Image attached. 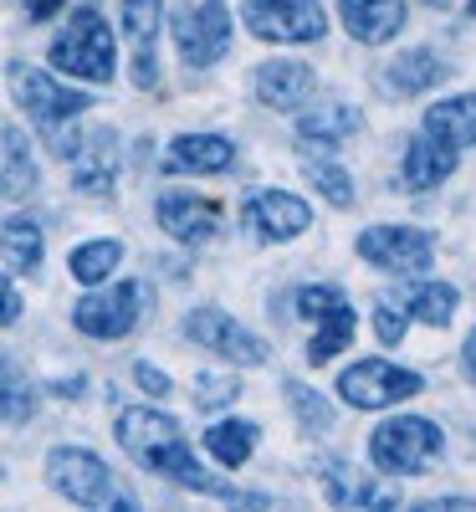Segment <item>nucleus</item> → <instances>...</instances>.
<instances>
[{
	"instance_id": "obj_1",
	"label": "nucleus",
	"mask_w": 476,
	"mask_h": 512,
	"mask_svg": "<svg viewBox=\"0 0 476 512\" xmlns=\"http://www.w3.org/2000/svg\"><path fill=\"white\" fill-rule=\"evenodd\" d=\"M113 436L118 446L134 456L144 472L164 477V482H175V487H190L200 497H221V502H256L262 507L267 497H251V492H236L231 482H221L215 472H205L195 446L185 441L180 431V420L175 415H164V410H149V405H128L118 410V425H113Z\"/></svg>"
},
{
	"instance_id": "obj_2",
	"label": "nucleus",
	"mask_w": 476,
	"mask_h": 512,
	"mask_svg": "<svg viewBox=\"0 0 476 512\" xmlns=\"http://www.w3.org/2000/svg\"><path fill=\"white\" fill-rule=\"evenodd\" d=\"M6 82H11V98L16 108L47 134V144L67 159L72 139H77V118L93 108V98L82 93V88H67V82H57L52 72H41V67H26V62H11L6 67Z\"/></svg>"
},
{
	"instance_id": "obj_3",
	"label": "nucleus",
	"mask_w": 476,
	"mask_h": 512,
	"mask_svg": "<svg viewBox=\"0 0 476 512\" xmlns=\"http://www.w3.org/2000/svg\"><path fill=\"white\" fill-rule=\"evenodd\" d=\"M47 482L57 497L77 507H108V512H139V497L118 487V477L103 466L98 451L88 446H52L47 451Z\"/></svg>"
},
{
	"instance_id": "obj_4",
	"label": "nucleus",
	"mask_w": 476,
	"mask_h": 512,
	"mask_svg": "<svg viewBox=\"0 0 476 512\" xmlns=\"http://www.w3.org/2000/svg\"><path fill=\"white\" fill-rule=\"evenodd\" d=\"M446 456V431L425 415H389L369 436V461L384 477H425Z\"/></svg>"
},
{
	"instance_id": "obj_5",
	"label": "nucleus",
	"mask_w": 476,
	"mask_h": 512,
	"mask_svg": "<svg viewBox=\"0 0 476 512\" xmlns=\"http://www.w3.org/2000/svg\"><path fill=\"white\" fill-rule=\"evenodd\" d=\"M52 72H67L77 82H113L118 72V47H113V31L108 21L93 11V6H82L67 16V26L52 36Z\"/></svg>"
},
{
	"instance_id": "obj_6",
	"label": "nucleus",
	"mask_w": 476,
	"mask_h": 512,
	"mask_svg": "<svg viewBox=\"0 0 476 512\" xmlns=\"http://www.w3.org/2000/svg\"><path fill=\"white\" fill-rule=\"evenodd\" d=\"M144 297L149 287L144 282H113V287H93L88 297H77V308H72V328L82 338H98V344H113V338H128L139 328L144 318Z\"/></svg>"
},
{
	"instance_id": "obj_7",
	"label": "nucleus",
	"mask_w": 476,
	"mask_h": 512,
	"mask_svg": "<svg viewBox=\"0 0 476 512\" xmlns=\"http://www.w3.org/2000/svg\"><path fill=\"white\" fill-rule=\"evenodd\" d=\"M420 390H425V379L389 359H354L338 374V400L354 410H395L400 400H415Z\"/></svg>"
},
{
	"instance_id": "obj_8",
	"label": "nucleus",
	"mask_w": 476,
	"mask_h": 512,
	"mask_svg": "<svg viewBox=\"0 0 476 512\" xmlns=\"http://www.w3.org/2000/svg\"><path fill=\"white\" fill-rule=\"evenodd\" d=\"M241 21L251 36L272 41V47H308L328 31L318 0H241Z\"/></svg>"
},
{
	"instance_id": "obj_9",
	"label": "nucleus",
	"mask_w": 476,
	"mask_h": 512,
	"mask_svg": "<svg viewBox=\"0 0 476 512\" xmlns=\"http://www.w3.org/2000/svg\"><path fill=\"white\" fill-rule=\"evenodd\" d=\"M185 338H190V344H200L205 354L236 364V369H256V364H267V344H262V338H256L246 323H236L226 308H215V303H205V308L185 313Z\"/></svg>"
},
{
	"instance_id": "obj_10",
	"label": "nucleus",
	"mask_w": 476,
	"mask_h": 512,
	"mask_svg": "<svg viewBox=\"0 0 476 512\" xmlns=\"http://www.w3.org/2000/svg\"><path fill=\"white\" fill-rule=\"evenodd\" d=\"M359 256L374 272L420 277L436 262V236L415 231V226H369V231H359Z\"/></svg>"
},
{
	"instance_id": "obj_11",
	"label": "nucleus",
	"mask_w": 476,
	"mask_h": 512,
	"mask_svg": "<svg viewBox=\"0 0 476 512\" xmlns=\"http://www.w3.org/2000/svg\"><path fill=\"white\" fill-rule=\"evenodd\" d=\"M231 36H236V16L226 0H200L195 11L175 16V47L185 67H215L231 52Z\"/></svg>"
},
{
	"instance_id": "obj_12",
	"label": "nucleus",
	"mask_w": 476,
	"mask_h": 512,
	"mask_svg": "<svg viewBox=\"0 0 476 512\" xmlns=\"http://www.w3.org/2000/svg\"><path fill=\"white\" fill-rule=\"evenodd\" d=\"M241 221H246V231H251L256 241L282 246V241H297L302 231L313 226V205L297 200L292 190H256V195H246V205H241Z\"/></svg>"
},
{
	"instance_id": "obj_13",
	"label": "nucleus",
	"mask_w": 476,
	"mask_h": 512,
	"mask_svg": "<svg viewBox=\"0 0 476 512\" xmlns=\"http://www.w3.org/2000/svg\"><path fill=\"white\" fill-rule=\"evenodd\" d=\"M67 164H72V185L82 195H113L118 164H123L118 134L113 128H77V139L67 149Z\"/></svg>"
},
{
	"instance_id": "obj_14",
	"label": "nucleus",
	"mask_w": 476,
	"mask_h": 512,
	"mask_svg": "<svg viewBox=\"0 0 476 512\" xmlns=\"http://www.w3.org/2000/svg\"><path fill=\"white\" fill-rule=\"evenodd\" d=\"M318 93V72L308 62H297V57H272L251 72V98L272 108V113H297V108H308Z\"/></svg>"
},
{
	"instance_id": "obj_15",
	"label": "nucleus",
	"mask_w": 476,
	"mask_h": 512,
	"mask_svg": "<svg viewBox=\"0 0 476 512\" xmlns=\"http://www.w3.org/2000/svg\"><path fill=\"white\" fill-rule=\"evenodd\" d=\"M159 231L175 236L180 246H205L210 236H221V205L205 200V195H185V190H169L154 205Z\"/></svg>"
},
{
	"instance_id": "obj_16",
	"label": "nucleus",
	"mask_w": 476,
	"mask_h": 512,
	"mask_svg": "<svg viewBox=\"0 0 476 512\" xmlns=\"http://www.w3.org/2000/svg\"><path fill=\"white\" fill-rule=\"evenodd\" d=\"M456 164H461V149L420 128V134L405 144L400 180H405V190H410V195H425V190H441V185L456 175Z\"/></svg>"
},
{
	"instance_id": "obj_17",
	"label": "nucleus",
	"mask_w": 476,
	"mask_h": 512,
	"mask_svg": "<svg viewBox=\"0 0 476 512\" xmlns=\"http://www.w3.org/2000/svg\"><path fill=\"white\" fill-rule=\"evenodd\" d=\"M405 16H410V0H338V21L354 41L364 47H384L405 31Z\"/></svg>"
},
{
	"instance_id": "obj_18",
	"label": "nucleus",
	"mask_w": 476,
	"mask_h": 512,
	"mask_svg": "<svg viewBox=\"0 0 476 512\" xmlns=\"http://www.w3.org/2000/svg\"><path fill=\"white\" fill-rule=\"evenodd\" d=\"M364 128L359 108L354 103H308V108H297V144L302 149H338V144H349L354 134Z\"/></svg>"
},
{
	"instance_id": "obj_19",
	"label": "nucleus",
	"mask_w": 476,
	"mask_h": 512,
	"mask_svg": "<svg viewBox=\"0 0 476 512\" xmlns=\"http://www.w3.org/2000/svg\"><path fill=\"white\" fill-rule=\"evenodd\" d=\"M164 21V0H123V36L134 41V88H159V62H154V36Z\"/></svg>"
},
{
	"instance_id": "obj_20",
	"label": "nucleus",
	"mask_w": 476,
	"mask_h": 512,
	"mask_svg": "<svg viewBox=\"0 0 476 512\" xmlns=\"http://www.w3.org/2000/svg\"><path fill=\"white\" fill-rule=\"evenodd\" d=\"M231 159L236 144L226 134H180L164 154L169 169H190V175H221V169H231Z\"/></svg>"
},
{
	"instance_id": "obj_21",
	"label": "nucleus",
	"mask_w": 476,
	"mask_h": 512,
	"mask_svg": "<svg viewBox=\"0 0 476 512\" xmlns=\"http://www.w3.org/2000/svg\"><path fill=\"white\" fill-rule=\"evenodd\" d=\"M425 134H436L446 144H456L461 154L476 149V93H456V98H441L425 108Z\"/></svg>"
},
{
	"instance_id": "obj_22",
	"label": "nucleus",
	"mask_w": 476,
	"mask_h": 512,
	"mask_svg": "<svg viewBox=\"0 0 476 512\" xmlns=\"http://www.w3.org/2000/svg\"><path fill=\"white\" fill-rule=\"evenodd\" d=\"M451 77V67L436 57V52H425V47H415V52H400L395 62L384 67V82L395 88L400 98H415V93H425V88H436V82H446Z\"/></svg>"
},
{
	"instance_id": "obj_23",
	"label": "nucleus",
	"mask_w": 476,
	"mask_h": 512,
	"mask_svg": "<svg viewBox=\"0 0 476 512\" xmlns=\"http://www.w3.org/2000/svg\"><path fill=\"white\" fill-rule=\"evenodd\" d=\"M313 323H318V328H313V344H308V364L338 359L343 349L354 344V333H359V318H354V308H349V297H343V303H333L328 313H318Z\"/></svg>"
},
{
	"instance_id": "obj_24",
	"label": "nucleus",
	"mask_w": 476,
	"mask_h": 512,
	"mask_svg": "<svg viewBox=\"0 0 476 512\" xmlns=\"http://www.w3.org/2000/svg\"><path fill=\"white\" fill-rule=\"evenodd\" d=\"M256 441H262V431H256V420H241V415H226V420H215L210 431H205V451L221 461V466H246Z\"/></svg>"
},
{
	"instance_id": "obj_25",
	"label": "nucleus",
	"mask_w": 476,
	"mask_h": 512,
	"mask_svg": "<svg viewBox=\"0 0 476 512\" xmlns=\"http://www.w3.org/2000/svg\"><path fill=\"white\" fill-rule=\"evenodd\" d=\"M41 251H47V236L31 216H6L0 221V262H11V272H36Z\"/></svg>"
},
{
	"instance_id": "obj_26",
	"label": "nucleus",
	"mask_w": 476,
	"mask_h": 512,
	"mask_svg": "<svg viewBox=\"0 0 476 512\" xmlns=\"http://www.w3.org/2000/svg\"><path fill=\"white\" fill-rule=\"evenodd\" d=\"M400 303H405V313H410V323H425V328H446L451 318H456V287L451 282H415V287H405L400 292Z\"/></svg>"
},
{
	"instance_id": "obj_27",
	"label": "nucleus",
	"mask_w": 476,
	"mask_h": 512,
	"mask_svg": "<svg viewBox=\"0 0 476 512\" xmlns=\"http://www.w3.org/2000/svg\"><path fill=\"white\" fill-rule=\"evenodd\" d=\"M6 164H0V195L6 200H26L36 190V159H31V139L21 128H6Z\"/></svg>"
},
{
	"instance_id": "obj_28",
	"label": "nucleus",
	"mask_w": 476,
	"mask_h": 512,
	"mask_svg": "<svg viewBox=\"0 0 476 512\" xmlns=\"http://www.w3.org/2000/svg\"><path fill=\"white\" fill-rule=\"evenodd\" d=\"M118 262H123V241L98 236V241H82V246L67 256V272H72L82 287H98V282H108V277L118 272Z\"/></svg>"
},
{
	"instance_id": "obj_29",
	"label": "nucleus",
	"mask_w": 476,
	"mask_h": 512,
	"mask_svg": "<svg viewBox=\"0 0 476 512\" xmlns=\"http://www.w3.org/2000/svg\"><path fill=\"white\" fill-rule=\"evenodd\" d=\"M31 415H36L31 379H26L11 359H0V425H26Z\"/></svg>"
},
{
	"instance_id": "obj_30",
	"label": "nucleus",
	"mask_w": 476,
	"mask_h": 512,
	"mask_svg": "<svg viewBox=\"0 0 476 512\" xmlns=\"http://www.w3.org/2000/svg\"><path fill=\"white\" fill-rule=\"evenodd\" d=\"M308 180L318 185V195L328 200V205H354V180H349V169L343 164H333V159H313L308 164Z\"/></svg>"
},
{
	"instance_id": "obj_31",
	"label": "nucleus",
	"mask_w": 476,
	"mask_h": 512,
	"mask_svg": "<svg viewBox=\"0 0 476 512\" xmlns=\"http://www.w3.org/2000/svg\"><path fill=\"white\" fill-rule=\"evenodd\" d=\"M287 400H292L297 420H308L313 431H328V425H333V405H328L323 395H313L308 384H297V379H287Z\"/></svg>"
},
{
	"instance_id": "obj_32",
	"label": "nucleus",
	"mask_w": 476,
	"mask_h": 512,
	"mask_svg": "<svg viewBox=\"0 0 476 512\" xmlns=\"http://www.w3.org/2000/svg\"><path fill=\"white\" fill-rule=\"evenodd\" d=\"M410 328V313L400 303V292H384L379 297V308H374V333H379V344H400Z\"/></svg>"
},
{
	"instance_id": "obj_33",
	"label": "nucleus",
	"mask_w": 476,
	"mask_h": 512,
	"mask_svg": "<svg viewBox=\"0 0 476 512\" xmlns=\"http://www.w3.org/2000/svg\"><path fill=\"white\" fill-rule=\"evenodd\" d=\"M236 395H241L236 374H200V379H195V405H200V410H221V405H236Z\"/></svg>"
},
{
	"instance_id": "obj_34",
	"label": "nucleus",
	"mask_w": 476,
	"mask_h": 512,
	"mask_svg": "<svg viewBox=\"0 0 476 512\" xmlns=\"http://www.w3.org/2000/svg\"><path fill=\"white\" fill-rule=\"evenodd\" d=\"M333 303H343V292L328 287V282H318V287H297V313H302V318H318V313H328Z\"/></svg>"
},
{
	"instance_id": "obj_35",
	"label": "nucleus",
	"mask_w": 476,
	"mask_h": 512,
	"mask_svg": "<svg viewBox=\"0 0 476 512\" xmlns=\"http://www.w3.org/2000/svg\"><path fill=\"white\" fill-rule=\"evenodd\" d=\"M134 379H139V390H144V395H154V400H164L169 390H175V384L164 379V369H154L149 359H139V364H134Z\"/></svg>"
},
{
	"instance_id": "obj_36",
	"label": "nucleus",
	"mask_w": 476,
	"mask_h": 512,
	"mask_svg": "<svg viewBox=\"0 0 476 512\" xmlns=\"http://www.w3.org/2000/svg\"><path fill=\"white\" fill-rule=\"evenodd\" d=\"M16 318H21V292L6 272H0V328H11Z\"/></svg>"
},
{
	"instance_id": "obj_37",
	"label": "nucleus",
	"mask_w": 476,
	"mask_h": 512,
	"mask_svg": "<svg viewBox=\"0 0 476 512\" xmlns=\"http://www.w3.org/2000/svg\"><path fill=\"white\" fill-rule=\"evenodd\" d=\"M21 6H26V21H52L67 0H21Z\"/></svg>"
},
{
	"instance_id": "obj_38",
	"label": "nucleus",
	"mask_w": 476,
	"mask_h": 512,
	"mask_svg": "<svg viewBox=\"0 0 476 512\" xmlns=\"http://www.w3.org/2000/svg\"><path fill=\"white\" fill-rule=\"evenodd\" d=\"M461 364H466V374L476 379V328L466 333V349H461Z\"/></svg>"
},
{
	"instance_id": "obj_39",
	"label": "nucleus",
	"mask_w": 476,
	"mask_h": 512,
	"mask_svg": "<svg viewBox=\"0 0 476 512\" xmlns=\"http://www.w3.org/2000/svg\"><path fill=\"white\" fill-rule=\"evenodd\" d=\"M425 6H446V0H425Z\"/></svg>"
},
{
	"instance_id": "obj_40",
	"label": "nucleus",
	"mask_w": 476,
	"mask_h": 512,
	"mask_svg": "<svg viewBox=\"0 0 476 512\" xmlns=\"http://www.w3.org/2000/svg\"><path fill=\"white\" fill-rule=\"evenodd\" d=\"M471 16H476V0H471Z\"/></svg>"
}]
</instances>
